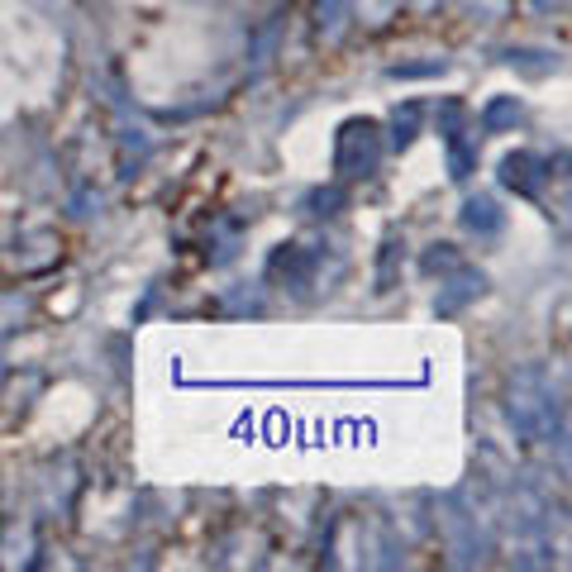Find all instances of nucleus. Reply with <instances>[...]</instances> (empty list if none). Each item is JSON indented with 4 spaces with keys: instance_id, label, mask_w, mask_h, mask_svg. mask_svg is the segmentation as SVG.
Wrapping results in <instances>:
<instances>
[{
    "instance_id": "obj_5",
    "label": "nucleus",
    "mask_w": 572,
    "mask_h": 572,
    "mask_svg": "<svg viewBox=\"0 0 572 572\" xmlns=\"http://www.w3.org/2000/svg\"><path fill=\"white\" fill-rule=\"evenodd\" d=\"M339 10H344V0H325V24H329V29L339 24Z\"/></svg>"
},
{
    "instance_id": "obj_3",
    "label": "nucleus",
    "mask_w": 572,
    "mask_h": 572,
    "mask_svg": "<svg viewBox=\"0 0 572 572\" xmlns=\"http://www.w3.org/2000/svg\"><path fill=\"white\" fill-rule=\"evenodd\" d=\"M477 292H482V277H477V273H463V277H458V282H453V292H449V296H443V300H439V310H443V315H453V310H458V306H463V300H472Z\"/></svg>"
},
{
    "instance_id": "obj_1",
    "label": "nucleus",
    "mask_w": 572,
    "mask_h": 572,
    "mask_svg": "<svg viewBox=\"0 0 572 572\" xmlns=\"http://www.w3.org/2000/svg\"><path fill=\"white\" fill-rule=\"evenodd\" d=\"M511 420L524 439L534 443H559L563 439V406L553 401L549 387L539 381H520L515 396H511Z\"/></svg>"
},
{
    "instance_id": "obj_6",
    "label": "nucleus",
    "mask_w": 572,
    "mask_h": 572,
    "mask_svg": "<svg viewBox=\"0 0 572 572\" xmlns=\"http://www.w3.org/2000/svg\"><path fill=\"white\" fill-rule=\"evenodd\" d=\"M534 6H539V10H559L563 0H534Z\"/></svg>"
},
{
    "instance_id": "obj_4",
    "label": "nucleus",
    "mask_w": 572,
    "mask_h": 572,
    "mask_svg": "<svg viewBox=\"0 0 572 572\" xmlns=\"http://www.w3.org/2000/svg\"><path fill=\"white\" fill-rule=\"evenodd\" d=\"M468 225L472 229H497L501 225L497 205H491V201H468Z\"/></svg>"
},
{
    "instance_id": "obj_2",
    "label": "nucleus",
    "mask_w": 572,
    "mask_h": 572,
    "mask_svg": "<svg viewBox=\"0 0 572 572\" xmlns=\"http://www.w3.org/2000/svg\"><path fill=\"white\" fill-rule=\"evenodd\" d=\"M377 157H381L377 124L354 120V124H348V130L339 134V172H372Z\"/></svg>"
}]
</instances>
